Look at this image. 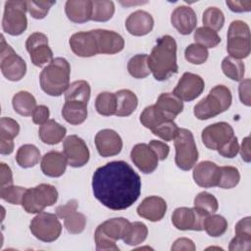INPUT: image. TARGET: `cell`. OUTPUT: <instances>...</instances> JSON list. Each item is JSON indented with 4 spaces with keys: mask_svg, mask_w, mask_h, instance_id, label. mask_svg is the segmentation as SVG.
Wrapping results in <instances>:
<instances>
[{
    "mask_svg": "<svg viewBox=\"0 0 251 251\" xmlns=\"http://www.w3.org/2000/svg\"><path fill=\"white\" fill-rule=\"evenodd\" d=\"M67 129L55 120H48L40 126L38 134L41 141L48 145L58 144L65 137Z\"/></svg>",
    "mask_w": 251,
    "mask_h": 251,
    "instance_id": "4316f807",
    "label": "cell"
},
{
    "mask_svg": "<svg viewBox=\"0 0 251 251\" xmlns=\"http://www.w3.org/2000/svg\"><path fill=\"white\" fill-rule=\"evenodd\" d=\"M67 164L68 162L64 153L52 150L42 157L40 168L45 176L50 177H59L64 175Z\"/></svg>",
    "mask_w": 251,
    "mask_h": 251,
    "instance_id": "cb8c5ba5",
    "label": "cell"
},
{
    "mask_svg": "<svg viewBox=\"0 0 251 251\" xmlns=\"http://www.w3.org/2000/svg\"><path fill=\"white\" fill-rule=\"evenodd\" d=\"M90 85L86 80H75L65 91V101H79L87 104L90 98Z\"/></svg>",
    "mask_w": 251,
    "mask_h": 251,
    "instance_id": "d6a6232c",
    "label": "cell"
},
{
    "mask_svg": "<svg viewBox=\"0 0 251 251\" xmlns=\"http://www.w3.org/2000/svg\"><path fill=\"white\" fill-rule=\"evenodd\" d=\"M94 240L96 249L98 251H119V247L116 244V241L108 237L98 226L96 227L94 233Z\"/></svg>",
    "mask_w": 251,
    "mask_h": 251,
    "instance_id": "816d5d0a",
    "label": "cell"
},
{
    "mask_svg": "<svg viewBox=\"0 0 251 251\" xmlns=\"http://www.w3.org/2000/svg\"><path fill=\"white\" fill-rule=\"evenodd\" d=\"M132 163L144 174L153 173L158 167V158L154 151L146 143H138L130 152Z\"/></svg>",
    "mask_w": 251,
    "mask_h": 251,
    "instance_id": "d6986e66",
    "label": "cell"
},
{
    "mask_svg": "<svg viewBox=\"0 0 251 251\" xmlns=\"http://www.w3.org/2000/svg\"><path fill=\"white\" fill-rule=\"evenodd\" d=\"M0 188H1L0 189V197L4 201L14 204V205L22 204L23 197H24V194H25L26 188L18 186V185H13V184L3 186Z\"/></svg>",
    "mask_w": 251,
    "mask_h": 251,
    "instance_id": "7dc6e473",
    "label": "cell"
},
{
    "mask_svg": "<svg viewBox=\"0 0 251 251\" xmlns=\"http://www.w3.org/2000/svg\"><path fill=\"white\" fill-rule=\"evenodd\" d=\"M171 249L173 251H179V250H188V251H194L196 249V246L194 242L186 237H180L177 238L172 245Z\"/></svg>",
    "mask_w": 251,
    "mask_h": 251,
    "instance_id": "94428289",
    "label": "cell"
},
{
    "mask_svg": "<svg viewBox=\"0 0 251 251\" xmlns=\"http://www.w3.org/2000/svg\"><path fill=\"white\" fill-rule=\"evenodd\" d=\"M49 116H50V112L47 106L45 105H39L36 106L35 110L33 111L31 117H32V122L35 125H43L44 123H46L49 120Z\"/></svg>",
    "mask_w": 251,
    "mask_h": 251,
    "instance_id": "11a10c76",
    "label": "cell"
},
{
    "mask_svg": "<svg viewBox=\"0 0 251 251\" xmlns=\"http://www.w3.org/2000/svg\"><path fill=\"white\" fill-rule=\"evenodd\" d=\"M179 130L177 125L172 120H166L151 129L152 133L164 141H171L176 138Z\"/></svg>",
    "mask_w": 251,
    "mask_h": 251,
    "instance_id": "f6af8a7d",
    "label": "cell"
},
{
    "mask_svg": "<svg viewBox=\"0 0 251 251\" xmlns=\"http://www.w3.org/2000/svg\"><path fill=\"white\" fill-rule=\"evenodd\" d=\"M130 222L125 218H112L98 226V227L112 240L123 239Z\"/></svg>",
    "mask_w": 251,
    "mask_h": 251,
    "instance_id": "f546056e",
    "label": "cell"
},
{
    "mask_svg": "<svg viewBox=\"0 0 251 251\" xmlns=\"http://www.w3.org/2000/svg\"><path fill=\"white\" fill-rule=\"evenodd\" d=\"M233 135V128L229 124L226 122H219L206 126L202 130L201 139L207 148L211 150H218Z\"/></svg>",
    "mask_w": 251,
    "mask_h": 251,
    "instance_id": "5bb4252c",
    "label": "cell"
},
{
    "mask_svg": "<svg viewBox=\"0 0 251 251\" xmlns=\"http://www.w3.org/2000/svg\"><path fill=\"white\" fill-rule=\"evenodd\" d=\"M63 153L68 165L73 168H80L89 161L90 153L84 140L77 135L72 134L65 138L63 142Z\"/></svg>",
    "mask_w": 251,
    "mask_h": 251,
    "instance_id": "4fadbf2b",
    "label": "cell"
},
{
    "mask_svg": "<svg viewBox=\"0 0 251 251\" xmlns=\"http://www.w3.org/2000/svg\"><path fill=\"white\" fill-rule=\"evenodd\" d=\"M39 149L33 144L22 145L16 154V161L21 168L28 169L34 167L40 160Z\"/></svg>",
    "mask_w": 251,
    "mask_h": 251,
    "instance_id": "1f68e13d",
    "label": "cell"
},
{
    "mask_svg": "<svg viewBox=\"0 0 251 251\" xmlns=\"http://www.w3.org/2000/svg\"><path fill=\"white\" fill-rule=\"evenodd\" d=\"M194 207L198 208L199 210L205 212L208 215L214 214L215 212L218 211L219 208V203L217 198L207 192V191H202L198 193L195 198H194Z\"/></svg>",
    "mask_w": 251,
    "mask_h": 251,
    "instance_id": "7bdbcfd3",
    "label": "cell"
},
{
    "mask_svg": "<svg viewBox=\"0 0 251 251\" xmlns=\"http://www.w3.org/2000/svg\"><path fill=\"white\" fill-rule=\"evenodd\" d=\"M222 71L228 78L239 81L243 79L245 66L241 60L227 56L222 61Z\"/></svg>",
    "mask_w": 251,
    "mask_h": 251,
    "instance_id": "e575fe53",
    "label": "cell"
},
{
    "mask_svg": "<svg viewBox=\"0 0 251 251\" xmlns=\"http://www.w3.org/2000/svg\"><path fill=\"white\" fill-rule=\"evenodd\" d=\"M148 235V228L146 225L141 222L130 223L127 230L123 237V241L130 246L138 245L145 241Z\"/></svg>",
    "mask_w": 251,
    "mask_h": 251,
    "instance_id": "836d02e7",
    "label": "cell"
},
{
    "mask_svg": "<svg viewBox=\"0 0 251 251\" xmlns=\"http://www.w3.org/2000/svg\"><path fill=\"white\" fill-rule=\"evenodd\" d=\"M193 38L195 43L202 45L207 49L214 48L221 42V37L218 32L206 26L197 27L194 31Z\"/></svg>",
    "mask_w": 251,
    "mask_h": 251,
    "instance_id": "ab89813d",
    "label": "cell"
},
{
    "mask_svg": "<svg viewBox=\"0 0 251 251\" xmlns=\"http://www.w3.org/2000/svg\"><path fill=\"white\" fill-rule=\"evenodd\" d=\"M251 248V238H246L243 236L235 235L229 242L228 250L237 251V250H249Z\"/></svg>",
    "mask_w": 251,
    "mask_h": 251,
    "instance_id": "680465c9",
    "label": "cell"
},
{
    "mask_svg": "<svg viewBox=\"0 0 251 251\" xmlns=\"http://www.w3.org/2000/svg\"><path fill=\"white\" fill-rule=\"evenodd\" d=\"M65 13L68 19L75 24H83L91 20L92 1L68 0L65 4Z\"/></svg>",
    "mask_w": 251,
    "mask_h": 251,
    "instance_id": "d4e9b609",
    "label": "cell"
},
{
    "mask_svg": "<svg viewBox=\"0 0 251 251\" xmlns=\"http://www.w3.org/2000/svg\"><path fill=\"white\" fill-rule=\"evenodd\" d=\"M87 104L79 101H65L62 109L64 120L74 126L82 124L87 118Z\"/></svg>",
    "mask_w": 251,
    "mask_h": 251,
    "instance_id": "83f0119b",
    "label": "cell"
},
{
    "mask_svg": "<svg viewBox=\"0 0 251 251\" xmlns=\"http://www.w3.org/2000/svg\"><path fill=\"white\" fill-rule=\"evenodd\" d=\"M71 66L62 57L53 59L40 73L41 89L50 96H60L70 85Z\"/></svg>",
    "mask_w": 251,
    "mask_h": 251,
    "instance_id": "3957f363",
    "label": "cell"
},
{
    "mask_svg": "<svg viewBox=\"0 0 251 251\" xmlns=\"http://www.w3.org/2000/svg\"><path fill=\"white\" fill-rule=\"evenodd\" d=\"M148 55L137 54L131 57L127 62V71L134 78H144L150 75L148 67Z\"/></svg>",
    "mask_w": 251,
    "mask_h": 251,
    "instance_id": "d590c367",
    "label": "cell"
},
{
    "mask_svg": "<svg viewBox=\"0 0 251 251\" xmlns=\"http://www.w3.org/2000/svg\"><path fill=\"white\" fill-rule=\"evenodd\" d=\"M239 180L240 174L237 168L231 166L220 167V179L217 186L224 189H230L235 187Z\"/></svg>",
    "mask_w": 251,
    "mask_h": 251,
    "instance_id": "b9f144b4",
    "label": "cell"
},
{
    "mask_svg": "<svg viewBox=\"0 0 251 251\" xmlns=\"http://www.w3.org/2000/svg\"><path fill=\"white\" fill-rule=\"evenodd\" d=\"M77 209V201L75 199H72L68 201L64 205H60L56 208L55 212L58 218L60 219H66L68 216L75 212Z\"/></svg>",
    "mask_w": 251,
    "mask_h": 251,
    "instance_id": "6f0895ef",
    "label": "cell"
},
{
    "mask_svg": "<svg viewBox=\"0 0 251 251\" xmlns=\"http://www.w3.org/2000/svg\"><path fill=\"white\" fill-rule=\"evenodd\" d=\"M250 78H246L242 80L239 83L238 86V93H239V99L242 104L245 106H250L251 105V100H250Z\"/></svg>",
    "mask_w": 251,
    "mask_h": 251,
    "instance_id": "91938a15",
    "label": "cell"
},
{
    "mask_svg": "<svg viewBox=\"0 0 251 251\" xmlns=\"http://www.w3.org/2000/svg\"><path fill=\"white\" fill-rule=\"evenodd\" d=\"M235 235L251 238V218L245 217L235 225Z\"/></svg>",
    "mask_w": 251,
    "mask_h": 251,
    "instance_id": "9f6ffc18",
    "label": "cell"
},
{
    "mask_svg": "<svg viewBox=\"0 0 251 251\" xmlns=\"http://www.w3.org/2000/svg\"><path fill=\"white\" fill-rule=\"evenodd\" d=\"M126 30L134 36H143L151 32L154 27V19L146 11L137 10L126 20Z\"/></svg>",
    "mask_w": 251,
    "mask_h": 251,
    "instance_id": "603a6c76",
    "label": "cell"
},
{
    "mask_svg": "<svg viewBox=\"0 0 251 251\" xmlns=\"http://www.w3.org/2000/svg\"><path fill=\"white\" fill-rule=\"evenodd\" d=\"M204 229L212 237L221 236L227 229V221L221 215L211 214L205 219Z\"/></svg>",
    "mask_w": 251,
    "mask_h": 251,
    "instance_id": "f35d334b",
    "label": "cell"
},
{
    "mask_svg": "<svg viewBox=\"0 0 251 251\" xmlns=\"http://www.w3.org/2000/svg\"><path fill=\"white\" fill-rule=\"evenodd\" d=\"M72 51L78 57H92L98 53L97 42L92 30L74 33L69 40Z\"/></svg>",
    "mask_w": 251,
    "mask_h": 251,
    "instance_id": "e0dca14e",
    "label": "cell"
},
{
    "mask_svg": "<svg viewBox=\"0 0 251 251\" xmlns=\"http://www.w3.org/2000/svg\"><path fill=\"white\" fill-rule=\"evenodd\" d=\"M55 3H56L55 1L29 0V1H26V11L32 18L36 20H41L47 16L50 8Z\"/></svg>",
    "mask_w": 251,
    "mask_h": 251,
    "instance_id": "681fc988",
    "label": "cell"
},
{
    "mask_svg": "<svg viewBox=\"0 0 251 251\" xmlns=\"http://www.w3.org/2000/svg\"><path fill=\"white\" fill-rule=\"evenodd\" d=\"M239 152L242 160L246 163H249L251 160V155H250V137L246 136L243 138L241 146L239 147Z\"/></svg>",
    "mask_w": 251,
    "mask_h": 251,
    "instance_id": "e7e4bbea",
    "label": "cell"
},
{
    "mask_svg": "<svg viewBox=\"0 0 251 251\" xmlns=\"http://www.w3.org/2000/svg\"><path fill=\"white\" fill-rule=\"evenodd\" d=\"M117 110L116 116L127 117L130 116L138 105V99L134 92L129 89H121L115 93Z\"/></svg>",
    "mask_w": 251,
    "mask_h": 251,
    "instance_id": "f1b7e54d",
    "label": "cell"
},
{
    "mask_svg": "<svg viewBox=\"0 0 251 251\" xmlns=\"http://www.w3.org/2000/svg\"><path fill=\"white\" fill-rule=\"evenodd\" d=\"M57 200L58 191L56 187L49 183H40L25 190L21 205L26 213L38 214L46 207L54 205Z\"/></svg>",
    "mask_w": 251,
    "mask_h": 251,
    "instance_id": "5b68a950",
    "label": "cell"
},
{
    "mask_svg": "<svg viewBox=\"0 0 251 251\" xmlns=\"http://www.w3.org/2000/svg\"><path fill=\"white\" fill-rule=\"evenodd\" d=\"M95 146L100 156L112 157L122 151L123 140L118 132L110 128H105L96 133Z\"/></svg>",
    "mask_w": 251,
    "mask_h": 251,
    "instance_id": "2e32d148",
    "label": "cell"
},
{
    "mask_svg": "<svg viewBox=\"0 0 251 251\" xmlns=\"http://www.w3.org/2000/svg\"><path fill=\"white\" fill-rule=\"evenodd\" d=\"M20 132L18 122L9 117H3L0 120V137L14 139Z\"/></svg>",
    "mask_w": 251,
    "mask_h": 251,
    "instance_id": "f907efd6",
    "label": "cell"
},
{
    "mask_svg": "<svg viewBox=\"0 0 251 251\" xmlns=\"http://www.w3.org/2000/svg\"><path fill=\"white\" fill-rule=\"evenodd\" d=\"M226 5L228 6L229 10L235 13H243L249 12L251 10V1H226Z\"/></svg>",
    "mask_w": 251,
    "mask_h": 251,
    "instance_id": "be15d7a7",
    "label": "cell"
},
{
    "mask_svg": "<svg viewBox=\"0 0 251 251\" xmlns=\"http://www.w3.org/2000/svg\"><path fill=\"white\" fill-rule=\"evenodd\" d=\"M139 120H140V123L142 124V126H144L146 128H149L151 130L155 126H157L159 124L166 121L167 119H165L161 115V113L157 110L155 105H151V106L146 107L142 111V113L140 114Z\"/></svg>",
    "mask_w": 251,
    "mask_h": 251,
    "instance_id": "bcb514c9",
    "label": "cell"
},
{
    "mask_svg": "<svg viewBox=\"0 0 251 251\" xmlns=\"http://www.w3.org/2000/svg\"><path fill=\"white\" fill-rule=\"evenodd\" d=\"M232 102L230 90L223 84L214 86L209 94L201 99L193 109L194 116L201 121L214 118L226 111Z\"/></svg>",
    "mask_w": 251,
    "mask_h": 251,
    "instance_id": "277c9868",
    "label": "cell"
},
{
    "mask_svg": "<svg viewBox=\"0 0 251 251\" xmlns=\"http://www.w3.org/2000/svg\"><path fill=\"white\" fill-rule=\"evenodd\" d=\"M25 48L29 53L31 63L36 67L49 64L54 59L48 44V37L42 32L31 33L25 41Z\"/></svg>",
    "mask_w": 251,
    "mask_h": 251,
    "instance_id": "7c38bea8",
    "label": "cell"
},
{
    "mask_svg": "<svg viewBox=\"0 0 251 251\" xmlns=\"http://www.w3.org/2000/svg\"><path fill=\"white\" fill-rule=\"evenodd\" d=\"M25 12L26 1H6L2 20L3 31L13 36L21 35L27 26Z\"/></svg>",
    "mask_w": 251,
    "mask_h": 251,
    "instance_id": "ba28073f",
    "label": "cell"
},
{
    "mask_svg": "<svg viewBox=\"0 0 251 251\" xmlns=\"http://www.w3.org/2000/svg\"><path fill=\"white\" fill-rule=\"evenodd\" d=\"M14 151L13 139L0 137V153L2 155H10Z\"/></svg>",
    "mask_w": 251,
    "mask_h": 251,
    "instance_id": "03108f58",
    "label": "cell"
},
{
    "mask_svg": "<svg viewBox=\"0 0 251 251\" xmlns=\"http://www.w3.org/2000/svg\"><path fill=\"white\" fill-rule=\"evenodd\" d=\"M167 211L166 201L159 196H149L142 200L138 205L136 212L139 217L144 218L150 222L161 221Z\"/></svg>",
    "mask_w": 251,
    "mask_h": 251,
    "instance_id": "7402d4cb",
    "label": "cell"
},
{
    "mask_svg": "<svg viewBox=\"0 0 251 251\" xmlns=\"http://www.w3.org/2000/svg\"><path fill=\"white\" fill-rule=\"evenodd\" d=\"M13 184V174L8 165L0 164V187Z\"/></svg>",
    "mask_w": 251,
    "mask_h": 251,
    "instance_id": "6125c7cd",
    "label": "cell"
},
{
    "mask_svg": "<svg viewBox=\"0 0 251 251\" xmlns=\"http://www.w3.org/2000/svg\"><path fill=\"white\" fill-rule=\"evenodd\" d=\"M176 47V42L171 35L158 38L147 60L149 70L156 80H167L177 73Z\"/></svg>",
    "mask_w": 251,
    "mask_h": 251,
    "instance_id": "7a4b0ae2",
    "label": "cell"
},
{
    "mask_svg": "<svg viewBox=\"0 0 251 251\" xmlns=\"http://www.w3.org/2000/svg\"><path fill=\"white\" fill-rule=\"evenodd\" d=\"M174 140L176 165L182 171L191 170L198 160V150L192 132L186 128H179Z\"/></svg>",
    "mask_w": 251,
    "mask_h": 251,
    "instance_id": "52a82bcc",
    "label": "cell"
},
{
    "mask_svg": "<svg viewBox=\"0 0 251 251\" xmlns=\"http://www.w3.org/2000/svg\"><path fill=\"white\" fill-rule=\"evenodd\" d=\"M148 145L154 151L158 160L164 161L165 159H167L170 153V147L167 143L162 142L160 140H151Z\"/></svg>",
    "mask_w": 251,
    "mask_h": 251,
    "instance_id": "db71d44e",
    "label": "cell"
},
{
    "mask_svg": "<svg viewBox=\"0 0 251 251\" xmlns=\"http://www.w3.org/2000/svg\"><path fill=\"white\" fill-rule=\"evenodd\" d=\"M218 152L221 156L225 158L235 157L239 152V144L237 141V137L233 135L228 141H226L218 149Z\"/></svg>",
    "mask_w": 251,
    "mask_h": 251,
    "instance_id": "f5cc1de1",
    "label": "cell"
},
{
    "mask_svg": "<svg viewBox=\"0 0 251 251\" xmlns=\"http://www.w3.org/2000/svg\"><path fill=\"white\" fill-rule=\"evenodd\" d=\"M115 13V4L109 0H94L92 1L91 21L107 22L112 19Z\"/></svg>",
    "mask_w": 251,
    "mask_h": 251,
    "instance_id": "8d00e7d4",
    "label": "cell"
},
{
    "mask_svg": "<svg viewBox=\"0 0 251 251\" xmlns=\"http://www.w3.org/2000/svg\"><path fill=\"white\" fill-rule=\"evenodd\" d=\"M64 226L71 234H78L85 228L86 218L83 214L75 211L64 219Z\"/></svg>",
    "mask_w": 251,
    "mask_h": 251,
    "instance_id": "c3c4849f",
    "label": "cell"
},
{
    "mask_svg": "<svg viewBox=\"0 0 251 251\" xmlns=\"http://www.w3.org/2000/svg\"><path fill=\"white\" fill-rule=\"evenodd\" d=\"M94 197L111 210L129 208L139 197L141 179L125 161H113L96 169L92 176Z\"/></svg>",
    "mask_w": 251,
    "mask_h": 251,
    "instance_id": "6da1fadb",
    "label": "cell"
},
{
    "mask_svg": "<svg viewBox=\"0 0 251 251\" xmlns=\"http://www.w3.org/2000/svg\"><path fill=\"white\" fill-rule=\"evenodd\" d=\"M95 109L101 116H113L116 115L117 102L115 93L101 92L95 99Z\"/></svg>",
    "mask_w": 251,
    "mask_h": 251,
    "instance_id": "74e56055",
    "label": "cell"
},
{
    "mask_svg": "<svg viewBox=\"0 0 251 251\" xmlns=\"http://www.w3.org/2000/svg\"><path fill=\"white\" fill-rule=\"evenodd\" d=\"M205 82L200 75L187 72L182 75L173 93L181 101H192L203 92Z\"/></svg>",
    "mask_w": 251,
    "mask_h": 251,
    "instance_id": "9a60e30c",
    "label": "cell"
},
{
    "mask_svg": "<svg viewBox=\"0 0 251 251\" xmlns=\"http://www.w3.org/2000/svg\"><path fill=\"white\" fill-rule=\"evenodd\" d=\"M173 26L182 35L191 33L197 25V17L194 10L185 5L176 7L171 15Z\"/></svg>",
    "mask_w": 251,
    "mask_h": 251,
    "instance_id": "ffe728a7",
    "label": "cell"
},
{
    "mask_svg": "<svg viewBox=\"0 0 251 251\" xmlns=\"http://www.w3.org/2000/svg\"><path fill=\"white\" fill-rule=\"evenodd\" d=\"M250 28L240 20L232 21L227 30L226 51L230 57L235 59L247 58L250 54Z\"/></svg>",
    "mask_w": 251,
    "mask_h": 251,
    "instance_id": "8992f818",
    "label": "cell"
},
{
    "mask_svg": "<svg viewBox=\"0 0 251 251\" xmlns=\"http://www.w3.org/2000/svg\"><path fill=\"white\" fill-rule=\"evenodd\" d=\"M207 216L209 215L196 207H179L173 212L172 223L179 230L201 231Z\"/></svg>",
    "mask_w": 251,
    "mask_h": 251,
    "instance_id": "8fae6325",
    "label": "cell"
},
{
    "mask_svg": "<svg viewBox=\"0 0 251 251\" xmlns=\"http://www.w3.org/2000/svg\"><path fill=\"white\" fill-rule=\"evenodd\" d=\"M209 56L208 49L197 43H192L188 45L184 50L185 60L193 65L204 64Z\"/></svg>",
    "mask_w": 251,
    "mask_h": 251,
    "instance_id": "ee69618b",
    "label": "cell"
},
{
    "mask_svg": "<svg viewBox=\"0 0 251 251\" xmlns=\"http://www.w3.org/2000/svg\"><path fill=\"white\" fill-rule=\"evenodd\" d=\"M12 105L16 113L24 117H28L32 115L36 108V100L31 93L22 90L13 96Z\"/></svg>",
    "mask_w": 251,
    "mask_h": 251,
    "instance_id": "4dcf8cb0",
    "label": "cell"
},
{
    "mask_svg": "<svg viewBox=\"0 0 251 251\" xmlns=\"http://www.w3.org/2000/svg\"><path fill=\"white\" fill-rule=\"evenodd\" d=\"M31 233L40 241L53 242L59 238L62 232V225L57 215L40 212L30 222Z\"/></svg>",
    "mask_w": 251,
    "mask_h": 251,
    "instance_id": "30bf717a",
    "label": "cell"
},
{
    "mask_svg": "<svg viewBox=\"0 0 251 251\" xmlns=\"http://www.w3.org/2000/svg\"><path fill=\"white\" fill-rule=\"evenodd\" d=\"M97 42L98 53L100 54H116L121 52L125 47V40L121 34L108 29H93Z\"/></svg>",
    "mask_w": 251,
    "mask_h": 251,
    "instance_id": "ac0fdd59",
    "label": "cell"
},
{
    "mask_svg": "<svg viewBox=\"0 0 251 251\" xmlns=\"http://www.w3.org/2000/svg\"><path fill=\"white\" fill-rule=\"evenodd\" d=\"M202 22L204 26L218 32V30H221L224 26L225 15L221 9L217 7H209L203 12Z\"/></svg>",
    "mask_w": 251,
    "mask_h": 251,
    "instance_id": "60d3db41",
    "label": "cell"
},
{
    "mask_svg": "<svg viewBox=\"0 0 251 251\" xmlns=\"http://www.w3.org/2000/svg\"><path fill=\"white\" fill-rule=\"evenodd\" d=\"M193 179L197 185L204 188L218 185L220 167L211 161H202L193 170Z\"/></svg>",
    "mask_w": 251,
    "mask_h": 251,
    "instance_id": "44dd1931",
    "label": "cell"
},
{
    "mask_svg": "<svg viewBox=\"0 0 251 251\" xmlns=\"http://www.w3.org/2000/svg\"><path fill=\"white\" fill-rule=\"evenodd\" d=\"M0 69L2 75L11 81L21 80L26 73V64L1 36Z\"/></svg>",
    "mask_w": 251,
    "mask_h": 251,
    "instance_id": "9c48e42d",
    "label": "cell"
},
{
    "mask_svg": "<svg viewBox=\"0 0 251 251\" xmlns=\"http://www.w3.org/2000/svg\"><path fill=\"white\" fill-rule=\"evenodd\" d=\"M155 107L161 115L167 119L174 121L175 118L183 110V102L174 93L165 92L158 97Z\"/></svg>",
    "mask_w": 251,
    "mask_h": 251,
    "instance_id": "484cf974",
    "label": "cell"
}]
</instances>
